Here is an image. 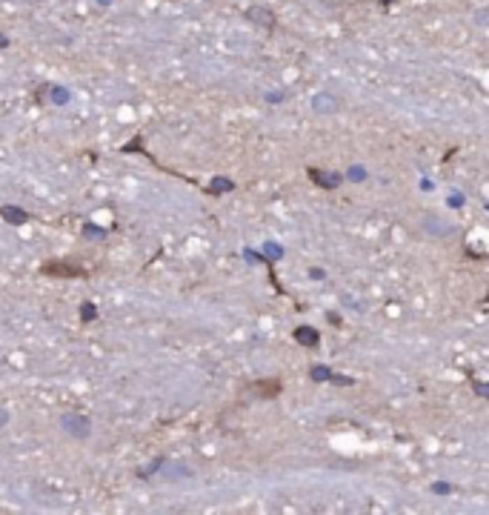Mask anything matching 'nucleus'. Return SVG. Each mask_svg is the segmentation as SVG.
Masks as SVG:
<instances>
[{"label": "nucleus", "instance_id": "obj_7", "mask_svg": "<svg viewBox=\"0 0 489 515\" xmlns=\"http://www.w3.org/2000/svg\"><path fill=\"white\" fill-rule=\"evenodd\" d=\"M83 238H106V229H98V226L86 224V226H83Z\"/></svg>", "mask_w": 489, "mask_h": 515}, {"label": "nucleus", "instance_id": "obj_4", "mask_svg": "<svg viewBox=\"0 0 489 515\" xmlns=\"http://www.w3.org/2000/svg\"><path fill=\"white\" fill-rule=\"evenodd\" d=\"M80 318L83 321H95L98 318V307L89 304V300H83V304H80Z\"/></svg>", "mask_w": 489, "mask_h": 515}, {"label": "nucleus", "instance_id": "obj_9", "mask_svg": "<svg viewBox=\"0 0 489 515\" xmlns=\"http://www.w3.org/2000/svg\"><path fill=\"white\" fill-rule=\"evenodd\" d=\"M6 423H9V412H6L3 407H0V430H3V427H6Z\"/></svg>", "mask_w": 489, "mask_h": 515}, {"label": "nucleus", "instance_id": "obj_5", "mask_svg": "<svg viewBox=\"0 0 489 515\" xmlns=\"http://www.w3.org/2000/svg\"><path fill=\"white\" fill-rule=\"evenodd\" d=\"M52 103H54V106H64V103H69V92H66V89L54 86V89H52Z\"/></svg>", "mask_w": 489, "mask_h": 515}, {"label": "nucleus", "instance_id": "obj_3", "mask_svg": "<svg viewBox=\"0 0 489 515\" xmlns=\"http://www.w3.org/2000/svg\"><path fill=\"white\" fill-rule=\"evenodd\" d=\"M46 275H69V278H80L83 272L78 269V266H69V263H60V261H49V263H43L41 266Z\"/></svg>", "mask_w": 489, "mask_h": 515}, {"label": "nucleus", "instance_id": "obj_10", "mask_svg": "<svg viewBox=\"0 0 489 515\" xmlns=\"http://www.w3.org/2000/svg\"><path fill=\"white\" fill-rule=\"evenodd\" d=\"M103 3H106V0H103Z\"/></svg>", "mask_w": 489, "mask_h": 515}, {"label": "nucleus", "instance_id": "obj_1", "mask_svg": "<svg viewBox=\"0 0 489 515\" xmlns=\"http://www.w3.org/2000/svg\"><path fill=\"white\" fill-rule=\"evenodd\" d=\"M60 427H64L66 435H72L78 441H86L92 435V421L86 415H78V412H66L64 418H60Z\"/></svg>", "mask_w": 489, "mask_h": 515}, {"label": "nucleus", "instance_id": "obj_2", "mask_svg": "<svg viewBox=\"0 0 489 515\" xmlns=\"http://www.w3.org/2000/svg\"><path fill=\"white\" fill-rule=\"evenodd\" d=\"M0 218H3L9 226H23V224H29V221H32V215H29L26 209H20V206H12V203L0 206Z\"/></svg>", "mask_w": 489, "mask_h": 515}, {"label": "nucleus", "instance_id": "obj_8", "mask_svg": "<svg viewBox=\"0 0 489 515\" xmlns=\"http://www.w3.org/2000/svg\"><path fill=\"white\" fill-rule=\"evenodd\" d=\"M224 189H232V184H229V180H215V184L209 187V192H224Z\"/></svg>", "mask_w": 489, "mask_h": 515}, {"label": "nucleus", "instance_id": "obj_6", "mask_svg": "<svg viewBox=\"0 0 489 515\" xmlns=\"http://www.w3.org/2000/svg\"><path fill=\"white\" fill-rule=\"evenodd\" d=\"M298 341H303V344H318L315 329H298Z\"/></svg>", "mask_w": 489, "mask_h": 515}]
</instances>
